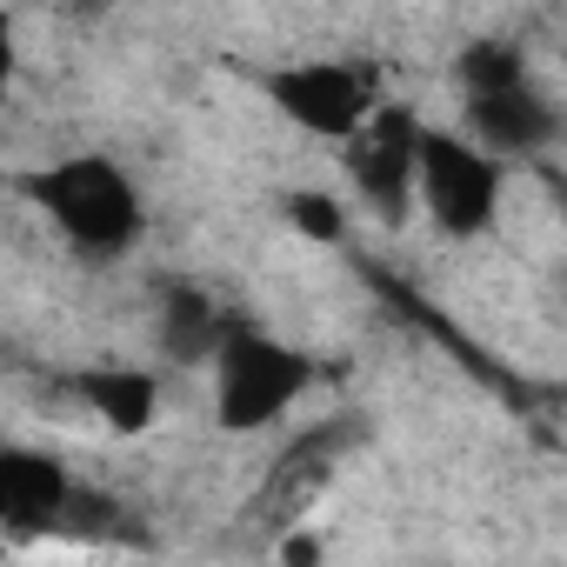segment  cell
<instances>
[{"mask_svg": "<svg viewBox=\"0 0 567 567\" xmlns=\"http://www.w3.org/2000/svg\"><path fill=\"white\" fill-rule=\"evenodd\" d=\"M8 81H14V41H8V14H0V101H8Z\"/></svg>", "mask_w": 567, "mask_h": 567, "instance_id": "obj_12", "label": "cell"}, {"mask_svg": "<svg viewBox=\"0 0 567 567\" xmlns=\"http://www.w3.org/2000/svg\"><path fill=\"white\" fill-rule=\"evenodd\" d=\"M0 554H8V547H0Z\"/></svg>", "mask_w": 567, "mask_h": 567, "instance_id": "obj_14", "label": "cell"}, {"mask_svg": "<svg viewBox=\"0 0 567 567\" xmlns=\"http://www.w3.org/2000/svg\"><path fill=\"white\" fill-rule=\"evenodd\" d=\"M267 94L288 107L301 127H315V134H328V141H348V134L368 121V107H374V74H368V68H328V61H315V68L274 74Z\"/></svg>", "mask_w": 567, "mask_h": 567, "instance_id": "obj_5", "label": "cell"}, {"mask_svg": "<svg viewBox=\"0 0 567 567\" xmlns=\"http://www.w3.org/2000/svg\"><path fill=\"white\" fill-rule=\"evenodd\" d=\"M81 394L114 434H141L154 421V381L141 368H94V374H81Z\"/></svg>", "mask_w": 567, "mask_h": 567, "instance_id": "obj_8", "label": "cell"}, {"mask_svg": "<svg viewBox=\"0 0 567 567\" xmlns=\"http://www.w3.org/2000/svg\"><path fill=\"white\" fill-rule=\"evenodd\" d=\"M414 147H421V121L408 107H368V121L348 134V167L368 194V207L401 227L408 220V187H414Z\"/></svg>", "mask_w": 567, "mask_h": 567, "instance_id": "obj_4", "label": "cell"}, {"mask_svg": "<svg viewBox=\"0 0 567 567\" xmlns=\"http://www.w3.org/2000/svg\"><path fill=\"white\" fill-rule=\"evenodd\" d=\"M68 507L61 461L34 447H0V527H48Z\"/></svg>", "mask_w": 567, "mask_h": 567, "instance_id": "obj_7", "label": "cell"}, {"mask_svg": "<svg viewBox=\"0 0 567 567\" xmlns=\"http://www.w3.org/2000/svg\"><path fill=\"white\" fill-rule=\"evenodd\" d=\"M214 368H220V427H234V434L267 427L308 388V361L295 348L254 334V328H227L220 348H214Z\"/></svg>", "mask_w": 567, "mask_h": 567, "instance_id": "obj_2", "label": "cell"}, {"mask_svg": "<svg viewBox=\"0 0 567 567\" xmlns=\"http://www.w3.org/2000/svg\"><path fill=\"white\" fill-rule=\"evenodd\" d=\"M467 127H474V141H487L494 154H534V147L554 141V107H547L527 81H514V87H501V94H474V101H467Z\"/></svg>", "mask_w": 567, "mask_h": 567, "instance_id": "obj_6", "label": "cell"}, {"mask_svg": "<svg viewBox=\"0 0 567 567\" xmlns=\"http://www.w3.org/2000/svg\"><path fill=\"white\" fill-rule=\"evenodd\" d=\"M220 334H227V321L214 315V301H207V295L174 288V295L161 301V348H167L174 361H214Z\"/></svg>", "mask_w": 567, "mask_h": 567, "instance_id": "obj_9", "label": "cell"}, {"mask_svg": "<svg viewBox=\"0 0 567 567\" xmlns=\"http://www.w3.org/2000/svg\"><path fill=\"white\" fill-rule=\"evenodd\" d=\"M321 554V540H308V534H295V540H280V560H315Z\"/></svg>", "mask_w": 567, "mask_h": 567, "instance_id": "obj_13", "label": "cell"}, {"mask_svg": "<svg viewBox=\"0 0 567 567\" xmlns=\"http://www.w3.org/2000/svg\"><path fill=\"white\" fill-rule=\"evenodd\" d=\"M21 187L61 220V234H68L81 254H121V247L141 234V200H134L127 174H121L114 161H101V154H74V161H61V167H41V174H28Z\"/></svg>", "mask_w": 567, "mask_h": 567, "instance_id": "obj_1", "label": "cell"}, {"mask_svg": "<svg viewBox=\"0 0 567 567\" xmlns=\"http://www.w3.org/2000/svg\"><path fill=\"white\" fill-rule=\"evenodd\" d=\"M454 81L467 87V101H474V94H501V87L527 81V61H520L514 41H474V48H461Z\"/></svg>", "mask_w": 567, "mask_h": 567, "instance_id": "obj_10", "label": "cell"}, {"mask_svg": "<svg viewBox=\"0 0 567 567\" xmlns=\"http://www.w3.org/2000/svg\"><path fill=\"white\" fill-rule=\"evenodd\" d=\"M288 220H295L301 234H315V240H341V207H334L328 194H295V200H288Z\"/></svg>", "mask_w": 567, "mask_h": 567, "instance_id": "obj_11", "label": "cell"}, {"mask_svg": "<svg viewBox=\"0 0 567 567\" xmlns=\"http://www.w3.org/2000/svg\"><path fill=\"white\" fill-rule=\"evenodd\" d=\"M414 187H421L427 214H434L447 234H481V227L494 220L501 174H494V161H487L481 147L421 127V147H414Z\"/></svg>", "mask_w": 567, "mask_h": 567, "instance_id": "obj_3", "label": "cell"}]
</instances>
